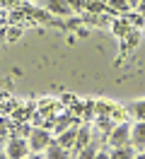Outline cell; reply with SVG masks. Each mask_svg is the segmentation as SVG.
Instances as JSON below:
<instances>
[{
    "label": "cell",
    "instance_id": "1",
    "mask_svg": "<svg viewBox=\"0 0 145 159\" xmlns=\"http://www.w3.org/2000/svg\"><path fill=\"white\" fill-rule=\"evenodd\" d=\"M29 152V142L22 138H10L7 142V159H24Z\"/></svg>",
    "mask_w": 145,
    "mask_h": 159
},
{
    "label": "cell",
    "instance_id": "2",
    "mask_svg": "<svg viewBox=\"0 0 145 159\" xmlns=\"http://www.w3.org/2000/svg\"><path fill=\"white\" fill-rule=\"evenodd\" d=\"M53 140H51V135H48L46 130H41V128H36V130H31V140H29V147L34 149V152H41L44 147H48Z\"/></svg>",
    "mask_w": 145,
    "mask_h": 159
},
{
    "label": "cell",
    "instance_id": "3",
    "mask_svg": "<svg viewBox=\"0 0 145 159\" xmlns=\"http://www.w3.org/2000/svg\"><path fill=\"white\" fill-rule=\"evenodd\" d=\"M111 145L114 147H126V145H131V125H126V123H121L118 128L111 133Z\"/></svg>",
    "mask_w": 145,
    "mask_h": 159
},
{
    "label": "cell",
    "instance_id": "4",
    "mask_svg": "<svg viewBox=\"0 0 145 159\" xmlns=\"http://www.w3.org/2000/svg\"><path fill=\"white\" fill-rule=\"evenodd\" d=\"M131 145L135 149L145 147V120H138L133 128H131Z\"/></svg>",
    "mask_w": 145,
    "mask_h": 159
},
{
    "label": "cell",
    "instance_id": "5",
    "mask_svg": "<svg viewBox=\"0 0 145 159\" xmlns=\"http://www.w3.org/2000/svg\"><path fill=\"white\" fill-rule=\"evenodd\" d=\"M46 159H68V149L53 140V142L46 147Z\"/></svg>",
    "mask_w": 145,
    "mask_h": 159
},
{
    "label": "cell",
    "instance_id": "6",
    "mask_svg": "<svg viewBox=\"0 0 145 159\" xmlns=\"http://www.w3.org/2000/svg\"><path fill=\"white\" fill-rule=\"evenodd\" d=\"M56 142L58 145H63V147H73V145H75L77 142V133L75 130H65V133H60V138H56Z\"/></svg>",
    "mask_w": 145,
    "mask_h": 159
},
{
    "label": "cell",
    "instance_id": "7",
    "mask_svg": "<svg viewBox=\"0 0 145 159\" xmlns=\"http://www.w3.org/2000/svg\"><path fill=\"white\" fill-rule=\"evenodd\" d=\"M48 10H51V12H58V15H68L73 7L68 5V0H48Z\"/></svg>",
    "mask_w": 145,
    "mask_h": 159
},
{
    "label": "cell",
    "instance_id": "8",
    "mask_svg": "<svg viewBox=\"0 0 145 159\" xmlns=\"http://www.w3.org/2000/svg\"><path fill=\"white\" fill-rule=\"evenodd\" d=\"M111 159H133V147H114L111 152Z\"/></svg>",
    "mask_w": 145,
    "mask_h": 159
},
{
    "label": "cell",
    "instance_id": "9",
    "mask_svg": "<svg viewBox=\"0 0 145 159\" xmlns=\"http://www.w3.org/2000/svg\"><path fill=\"white\" fill-rule=\"evenodd\" d=\"M109 7H111L114 12H128L131 5H128L126 0H109Z\"/></svg>",
    "mask_w": 145,
    "mask_h": 159
},
{
    "label": "cell",
    "instance_id": "10",
    "mask_svg": "<svg viewBox=\"0 0 145 159\" xmlns=\"http://www.w3.org/2000/svg\"><path fill=\"white\" fill-rule=\"evenodd\" d=\"M94 157H97V147L94 145H87V147L80 149V157L77 159H94Z\"/></svg>",
    "mask_w": 145,
    "mask_h": 159
},
{
    "label": "cell",
    "instance_id": "11",
    "mask_svg": "<svg viewBox=\"0 0 145 159\" xmlns=\"http://www.w3.org/2000/svg\"><path fill=\"white\" fill-rule=\"evenodd\" d=\"M87 145H89V130L82 128L80 133H77V147L82 149V147H87Z\"/></svg>",
    "mask_w": 145,
    "mask_h": 159
},
{
    "label": "cell",
    "instance_id": "12",
    "mask_svg": "<svg viewBox=\"0 0 145 159\" xmlns=\"http://www.w3.org/2000/svg\"><path fill=\"white\" fill-rule=\"evenodd\" d=\"M114 31H116V34H126V31H128V27H126L123 22H116V24H114Z\"/></svg>",
    "mask_w": 145,
    "mask_h": 159
},
{
    "label": "cell",
    "instance_id": "13",
    "mask_svg": "<svg viewBox=\"0 0 145 159\" xmlns=\"http://www.w3.org/2000/svg\"><path fill=\"white\" fill-rule=\"evenodd\" d=\"M135 113L140 116V120H145V101H143V104H138V106H135Z\"/></svg>",
    "mask_w": 145,
    "mask_h": 159
},
{
    "label": "cell",
    "instance_id": "14",
    "mask_svg": "<svg viewBox=\"0 0 145 159\" xmlns=\"http://www.w3.org/2000/svg\"><path fill=\"white\" fill-rule=\"evenodd\" d=\"M73 2V10H82L85 7V2H80V0H70Z\"/></svg>",
    "mask_w": 145,
    "mask_h": 159
},
{
    "label": "cell",
    "instance_id": "15",
    "mask_svg": "<svg viewBox=\"0 0 145 159\" xmlns=\"http://www.w3.org/2000/svg\"><path fill=\"white\" fill-rule=\"evenodd\" d=\"M19 34H22L19 29H10V39H12V41H15V39H19Z\"/></svg>",
    "mask_w": 145,
    "mask_h": 159
},
{
    "label": "cell",
    "instance_id": "16",
    "mask_svg": "<svg viewBox=\"0 0 145 159\" xmlns=\"http://www.w3.org/2000/svg\"><path fill=\"white\" fill-rule=\"evenodd\" d=\"M94 159H111V154H104V152H99V154H97Z\"/></svg>",
    "mask_w": 145,
    "mask_h": 159
},
{
    "label": "cell",
    "instance_id": "17",
    "mask_svg": "<svg viewBox=\"0 0 145 159\" xmlns=\"http://www.w3.org/2000/svg\"><path fill=\"white\" fill-rule=\"evenodd\" d=\"M138 10H140V12H145V0H140V2H138Z\"/></svg>",
    "mask_w": 145,
    "mask_h": 159
},
{
    "label": "cell",
    "instance_id": "18",
    "mask_svg": "<svg viewBox=\"0 0 145 159\" xmlns=\"http://www.w3.org/2000/svg\"><path fill=\"white\" fill-rule=\"evenodd\" d=\"M126 2H128V5H131V7H133V5H138V2H140V0H126Z\"/></svg>",
    "mask_w": 145,
    "mask_h": 159
},
{
    "label": "cell",
    "instance_id": "19",
    "mask_svg": "<svg viewBox=\"0 0 145 159\" xmlns=\"http://www.w3.org/2000/svg\"><path fill=\"white\" fill-rule=\"evenodd\" d=\"M24 159H39V157H36V154H34V157H24Z\"/></svg>",
    "mask_w": 145,
    "mask_h": 159
},
{
    "label": "cell",
    "instance_id": "20",
    "mask_svg": "<svg viewBox=\"0 0 145 159\" xmlns=\"http://www.w3.org/2000/svg\"><path fill=\"white\" fill-rule=\"evenodd\" d=\"M133 159H145V157H143V154H140V157H133Z\"/></svg>",
    "mask_w": 145,
    "mask_h": 159
}]
</instances>
